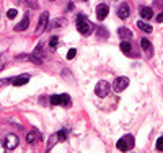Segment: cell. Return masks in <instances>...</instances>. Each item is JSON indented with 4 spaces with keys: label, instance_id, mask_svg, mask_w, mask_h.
Here are the masks:
<instances>
[{
    "label": "cell",
    "instance_id": "12",
    "mask_svg": "<svg viewBox=\"0 0 163 153\" xmlns=\"http://www.w3.org/2000/svg\"><path fill=\"white\" fill-rule=\"evenodd\" d=\"M140 46H142V49L145 51V54L149 55V57H150V55L153 54V49H152V42H150L149 39H142V41H140Z\"/></svg>",
    "mask_w": 163,
    "mask_h": 153
},
{
    "label": "cell",
    "instance_id": "16",
    "mask_svg": "<svg viewBox=\"0 0 163 153\" xmlns=\"http://www.w3.org/2000/svg\"><path fill=\"white\" fill-rule=\"evenodd\" d=\"M137 26L140 28V30H144L145 33H152L153 31V28L149 25V23H145V21H137Z\"/></svg>",
    "mask_w": 163,
    "mask_h": 153
},
{
    "label": "cell",
    "instance_id": "2",
    "mask_svg": "<svg viewBox=\"0 0 163 153\" xmlns=\"http://www.w3.org/2000/svg\"><path fill=\"white\" fill-rule=\"evenodd\" d=\"M116 148L119 151H129L134 148V137L132 135H124L118 140L116 143Z\"/></svg>",
    "mask_w": 163,
    "mask_h": 153
},
{
    "label": "cell",
    "instance_id": "6",
    "mask_svg": "<svg viewBox=\"0 0 163 153\" xmlns=\"http://www.w3.org/2000/svg\"><path fill=\"white\" fill-rule=\"evenodd\" d=\"M47 21H49V13L47 11H44V13L39 17V21H38V26H36V33H42V31L46 30V26H47Z\"/></svg>",
    "mask_w": 163,
    "mask_h": 153
},
{
    "label": "cell",
    "instance_id": "21",
    "mask_svg": "<svg viewBox=\"0 0 163 153\" xmlns=\"http://www.w3.org/2000/svg\"><path fill=\"white\" fill-rule=\"evenodd\" d=\"M75 55H77V49H69V52H67V59L72 60V59H75Z\"/></svg>",
    "mask_w": 163,
    "mask_h": 153
},
{
    "label": "cell",
    "instance_id": "27",
    "mask_svg": "<svg viewBox=\"0 0 163 153\" xmlns=\"http://www.w3.org/2000/svg\"><path fill=\"white\" fill-rule=\"evenodd\" d=\"M3 68V60H2V57H0V70Z\"/></svg>",
    "mask_w": 163,
    "mask_h": 153
},
{
    "label": "cell",
    "instance_id": "26",
    "mask_svg": "<svg viewBox=\"0 0 163 153\" xmlns=\"http://www.w3.org/2000/svg\"><path fill=\"white\" fill-rule=\"evenodd\" d=\"M67 10H74V3H72V2H70L69 5H67Z\"/></svg>",
    "mask_w": 163,
    "mask_h": 153
},
{
    "label": "cell",
    "instance_id": "18",
    "mask_svg": "<svg viewBox=\"0 0 163 153\" xmlns=\"http://www.w3.org/2000/svg\"><path fill=\"white\" fill-rule=\"evenodd\" d=\"M61 104H62V106H70V98H69V95H65V93H64V95H61Z\"/></svg>",
    "mask_w": 163,
    "mask_h": 153
},
{
    "label": "cell",
    "instance_id": "13",
    "mask_svg": "<svg viewBox=\"0 0 163 153\" xmlns=\"http://www.w3.org/2000/svg\"><path fill=\"white\" fill-rule=\"evenodd\" d=\"M118 34H119V38H122V39H130L132 38V31H130L129 28H121V30L118 31Z\"/></svg>",
    "mask_w": 163,
    "mask_h": 153
},
{
    "label": "cell",
    "instance_id": "7",
    "mask_svg": "<svg viewBox=\"0 0 163 153\" xmlns=\"http://www.w3.org/2000/svg\"><path fill=\"white\" fill-rule=\"evenodd\" d=\"M108 13H109V7L106 5V3H101V5H98V8H96V17L98 20H105L106 17H108Z\"/></svg>",
    "mask_w": 163,
    "mask_h": 153
},
{
    "label": "cell",
    "instance_id": "20",
    "mask_svg": "<svg viewBox=\"0 0 163 153\" xmlns=\"http://www.w3.org/2000/svg\"><path fill=\"white\" fill-rule=\"evenodd\" d=\"M51 104H52V106L61 104V95H52L51 96Z\"/></svg>",
    "mask_w": 163,
    "mask_h": 153
},
{
    "label": "cell",
    "instance_id": "17",
    "mask_svg": "<svg viewBox=\"0 0 163 153\" xmlns=\"http://www.w3.org/2000/svg\"><path fill=\"white\" fill-rule=\"evenodd\" d=\"M55 135H57V142H64V140H67V130H65V129L59 130Z\"/></svg>",
    "mask_w": 163,
    "mask_h": 153
},
{
    "label": "cell",
    "instance_id": "25",
    "mask_svg": "<svg viewBox=\"0 0 163 153\" xmlns=\"http://www.w3.org/2000/svg\"><path fill=\"white\" fill-rule=\"evenodd\" d=\"M155 20H157L158 23H163V13H158V15H157V18H155Z\"/></svg>",
    "mask_w": 163,
    "mask_h": 153
},
{
    "label": "cell",
    "instance_id": "9",
    "mask_svg": "<svg viewBox=\"0 0 163 153\" xmlns=\"http://www.w3.org/2000/svg\"><path fill=\"white\" fill-rule=\"evenodd\" d=\"M41 49H42V46H41V44H38L36 49H34V52L30 55V60H33L34 64H41L42 62V59H41Z\"/></svg>",
    "mask_w": 163,
    "mask_h": 153
},
{
    "label": "cell",
    "instance_id": "5",
    "mask_svg": "<svg viewBox=\"0 0 163 153\" xmlns=\"http://www.w3.org/2000/svg\"><path fill=\"white\" fill-rule=\"evenodd\" d=\"M18 135H15V134H8L5 137V140H3V145H5V148L7 150H15V148L18 147Z\"/></svg>",
    "mask_w": 163,
    "mask_h": 153
},
{
    "label": "cell",
    "instance_id": "11",
    "mask_svg": "<svg viewBox=\"0 0 163 153\" xmlns=\"http://www.w3.org/2000/svg\"><path fill=\"white\" fill-rule=\"evenodd\" d=\"M28 25H30V13H26L25 18H23L21 21H20L18 25L15 26V31H25L26 28H28Z\"/></svg>",
    "mask_w": 163,
    "mask_h": 153
},
{
    "label": "cell",
    "instance_id": "8",
    "mask_svg": "<svg viewBox=\"0 0 163 153\" xmlns=\"http://www.w3.org/2000/svg\"><path fill=\"white\" fill-rule=\"evenodd\" d=\"M129 15H130L129 5H127V3H121L119 8H118V17L121 18V20H126V18H129Z\"/></svg>",
    "mask_w": 163,
    "mask_h": 153
},
{
    "label": "cell",
    "instance_id": "14",
    "mask_svg": "<svg viewBox=\"0 0 163 153\" xmlns=\"http://www.w3.org/2000/svg\"><path fill=\"white\" fill-rule=\"evenodd\" d=\"M140 17L144 18V20H150L153 17V10L150 8V7H144V8L140 10Z\"/></svg>",
    "mask_w": 163,
    "mask_h": 153
},
{
    "label": "cell",
    "instance_id": "22",
    "mask_svg": "<svg viewBox=\"0 0 163 153\" xmlns=\"http://www.w3.org/2000/svg\"><path fill=\"white\" fill-rule=\"evenodd\" d=\"M57 42H59V38H57V36H52L51 41H49V46L51 47H57Z\"/></svg>",
    "mask_w": 163,
    "mask_h": 153
},
{
    "label": "cell",
    "instance_id": "1",
    "mask_svg": "<svg viewBox=\"0 0 163 153\" xmlns=\"http://www.w3.org/2000/svg\"><path fill=\"white\" fill-rule=\"evenodd\" d=\"M77 30L82 36H90L93 33V25H91L83 15H78L77 17Z\"/></svg>",
    "mask_w": 163,
    "mask_h": 153
},
{
    "label": "cell",
    "instance_id": "10",
    "mask_svg": "<svg viewBox=\"0 0 163 153\" xmlns=\"http://www.w3.org/2000/svg\"><path fill=\"white\" fill-rule=\"evenodd\" d=\"M28 82H30V75L28 73H23V75L17 76V78H13V85L15 86H23V85H26Z\"/></svg>",
    "mask_w": 163,
    "mask_h": 153
},
{
    "label": "cell",
    "instance_id": "19",
    "mask_svg": "<svg viewBox=\"0 0 163 153\" xmlns=\"http://www.w3.org/2000/svg\"><path fill=\"white\" fill-rule=\"evenodd\" d=\"M26 140H28V143H34L38 140V137H36V132H30V134L26 135Z\"/></svg>",
    "mask_w": 163,
    "mask_h": 153
},
{
    "label": "cell",
    "instance_id": "23",
    "mask_svg": "<svg viewBox=\"0 0 163 153\" xmlns=\"http://www.w3.org/2000/svg\"><path fill=\"white\" fill-rule=\"evenodd\" d=\"M157 150L158 151H163V135L157 140Z\"/></svg>",
    "mask_w": 163,
    "mask_h": 153
},
{
    "label": "cell",
    "instance_id": "15",
    "mask_svg": "<svg viewBox=\"0 0 163 153\" xmlns=\"http://www.w3.org/2000/svg\"><path fill=\"white\" fill-rule=\"evenodd\" d=\"M121 51L124 52L126 55H129L130 52H132V44H130L129 41H122L121 42Z\"/></svg>",
    "mask_w": 163,
    "mask_h": 153
},
{
    "label": "cell",
    "instance_id": "3",
    "mask_svg": "<svg viewBox=\"0 0 163 153\" xmlns=\"http://www.w3.org/2000/svg\"><path fill=\"white\" fill-rule=\"evenodd\" d=\"M111 91V86L108 82H105V80H101V82L96 83V86H95V93H96V96H100V98H106V96L109 95Z\"/></svg>",
    "mask_w": 163,
    "mask_h": 153
},
{
    "label": "cell",
    "instance_id": "4",
    "mask_svg": "<svg viewBox=\"0 0 163 153\" xmlns=\"http://www.w3.org/2000/svg\"><path fill=\"white\" fill-rule=\"evenodd\" d=\"M127 86H129V78H127V76H118V78L114 80V83H113V90L116 91V93L124 91Z\"/></svg>",
    "mask_w": 163,
    "mask_h": 153
},
{
    "label": "cell",
    "instance_id": "28",
    "mask_svg": "<svg viewBox=\"0 0 163 153\" xmlns=\"http://www.w3.org/2000/svg\"><path fill=\"white\" fill-rule=\"evenodd\" d=\"M0 151H2V142H0Z\"/></svg>",
    "mask_w": 163,
    "mask_h": 153
},
{
    "label": "cell",
    "instance_id": "24",
    "mask_svg": "<svg viewBox=\"0 0 163 153\" xmlns=\"http://www.w3.org/2000/svg\"><path fill=\"white\" fill-rule=\"evenodd\" d=\"M17 13H18V11L15 10V8H10L8 11H7V17H8V18H15V17H17Z\"/></svg>",
    "mask_w": 163,
    "mask_h": 153
}]
</instances>
